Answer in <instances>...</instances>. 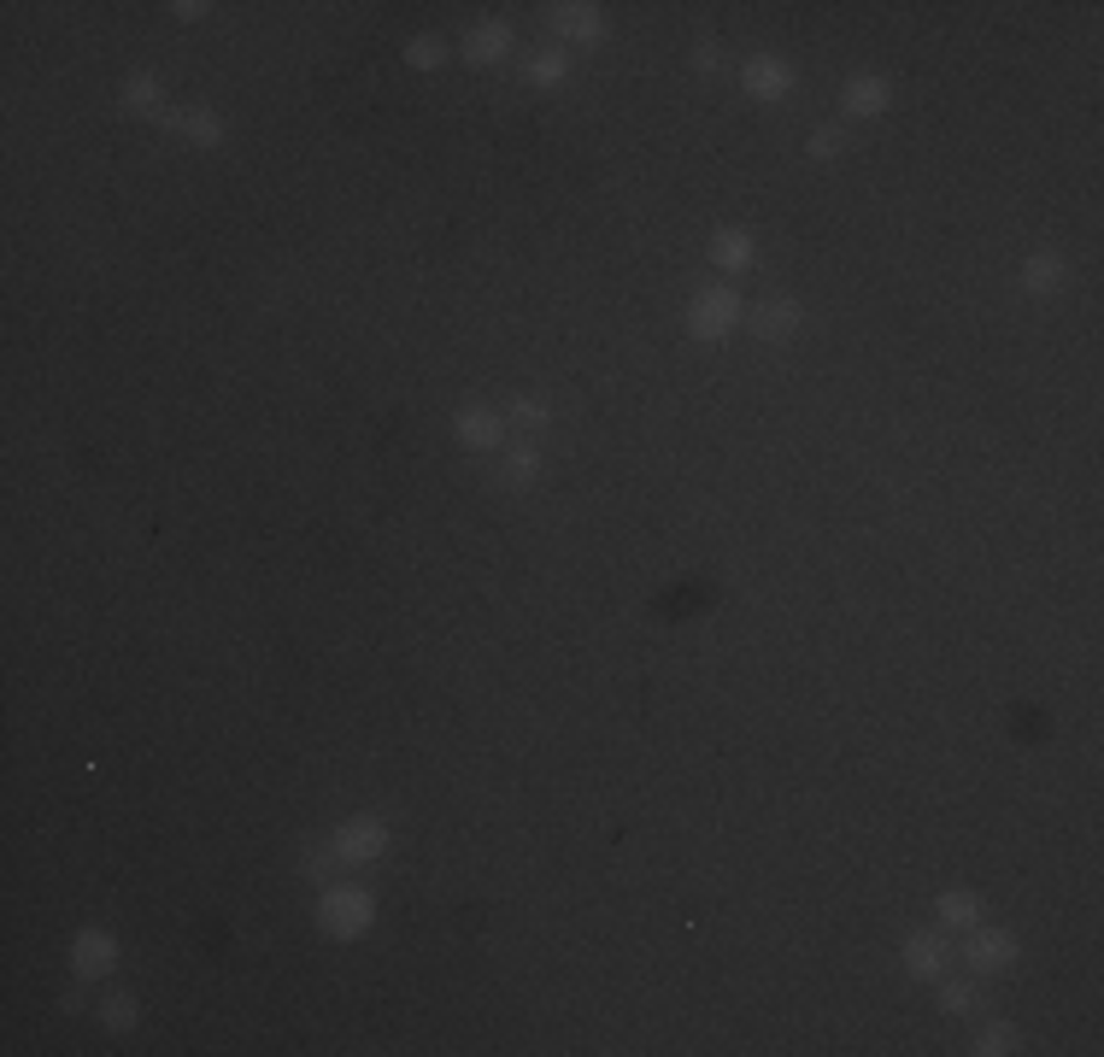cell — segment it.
<instances>
[{
    "label": "cell",
    "mask_w": 1104,
    "mask_h": 1057,
    "mask_svg": "<svg viewBox=\"0 0 1104 1057\" xmlns=\"http://www.w3.org/2000/svg\"><path fill=\"white\" fill-rule=\"evenodd\" d=\"M371 917H376V910H371L365 888H336V893H324V905H317V922H324V934H336V940L365 934Z\"/></svg>",
    "instance_id": "6da1fadb"
},
{
    "label": "cell",
    "mask_w": 1104,
    "mask_h": 1057,
    "mask_svg": "<svg viewBox=\"0 0 1104 1057\" xmlns=\"http://www.w3.org/2000/svg\"><path fill=\"white\" fill-rule=\"evenodd\" d=\"M735 324H740V294H729V288H705V294H693V312H688L693 341H723Z\"/></svg>",
    "instance_id": "7a4b0ae2"
},
{
    "label": "cell",
    "mask_w": 1104,
    "mask_h": 1057,
    "mask_svg": "<svg viewBox=\"0 0 1104 1057\" xmlns=\"http://www.w3.org/2000/svg\"><path fill=\"white\" fill-rule=\"evenodd\" d=\"M382 846H388V829L376 817H353V822L336 829V858L341 864H371V858H382Z\"/></svg>",
    "instance_id": "3957f363"
},
{
    "label": "cell",
    "mask_w": 1104,
    "mask_h": 1057,
    "mask_svg": "<svg viewBox=\"0 0 1104 1057\" xmlns=\"http://www.w3.org/2000/svg\"><path fill=\"white\" fill-rule=\"evenodd\" d=\"M969 969L976 976H999V969H1011V958H1016V940L1005 934V929H969Z\"/></svg>",
    "instance_id": "277c9868"
},
{
    "label": "cell",
    "mask_w": 1104,
    "mask_h": 1057,
    "mask_svg": "<svg viewBox=\"0 0 1104 1057\" xmlns=\"http://www.w3.org/2000/svg\"><path fill=\"white\" fill-rule=\"evenodd\" d=\"M453 429H459V441H464V446H476V453H488V446H500V441H505V417H500V412H488V405H471V412H459V417H453Z\"/></svg>",
    "instance_id": "5b68a950"
},
{
    "label": "cell",
    "mask_w": 1104,
    "mask_h": 1057,
    "mask_svg": "<svg viewBox=\"0 0 1104 1057\" xmlns=\"http://www.w3.org/2000/svg\"><path fill=\"white\" fill-rule=\"evenodd\" d=\"M71 964H77V976H106L112 964H118V946H112V934H77V946H71Z\"/></svg>",
    "instance_id": "8992f818"
},
{
    "label": "cell",
    "mask_w": 1104,
    "mask_h": 1057,
    "mask_svg": "<svg viewBox=\"0 0 1104 1057\" xmlns=\"http://www.w3.org/2000/svg\"><path fill=\"white\" fill-rule=\"evenodd\" d=\"M740 83H747V95H758V100H776V95H788L793 89V71L781 65V60H752L747 71H740Z\"/></svg>",
    "instance_id": "52a82bcc"
},
{
    "label": "cell",
    "mask_w": 1104,
    "mask_h": 1057,
    "mask_svg": "<svg viewBox=\"0 0 1104 1057\" xmlns=\"http://www.w3.org/2000/svg\"><path fill=\"white\" fill-rule=\"evenodd\" d=\"M547 18H552V30L570 36V41H600L605 36V18L593 7H576V0H570V7H552Z\"/></svg>",
    "instance_id": "ba28073f"
},
{
    "label": "cell",
    "mask_w": 1104,
    "mask_h": 1057,
    "mask_svg": "<svg viewBox=\"0 0 1104 1057\" xmlns=\"http://www.w3.org/2000/svg\"><path fill=\"white\" fill-rule=\"evenodd\" d=\"M799 329V306L793 300H764L758 312H752V336L758 341H788Z\"/></svg>",
    "instance_id": "9c48e42d"
},
{
    "label": "cell",
    "mask_w": 1104,
    "mask_h": 1057,
    "mask_svg": "<svg viewBox=\"0 0 1104 1057\" xmlns=\"http://www.w3.org/2000/svg\"><path fill=\"white\" fill-rule=\"evenodd\" d=\"M505 48H512V30H505V24H476V30L464 36V60H471V65L505 60Z\"/></svg>",
    "instance_id": "30bf717a"
},
{
    "label": "cell",
    "mask_w": 1104,
    "mask_h": 1057,
    "mask_svg": "<svg viewBox=\"0 0 1104 1057\" xmlns=\"http://www.w3.org/2000/svg\"><path fill=\"white\" fill-rule=\"evenodd\" d=\"M1064 277H1069V259L1064 253H1034L1023 265V288H1028V294H1052Z\"/></svg>",
    "instance_id": "8fae6325"
},
{
    "label": "cell",
    "mask_w": 1104,
    "mask_h": 1057,
    "mask_svg": "<svg viewBox=\"0 0 1104 1057\" xmlns=\"http://www.w3.org/2000/svg\"><path fill=\"white\" fill-rule=\"evenodd\" d=\"M940 964H946V940L940 934H911L905 940V969L911 976H940Z\"/></svg>",
    "instance_id": "7c38bea8"
},
{
    "label": "cell",
    "mask_w": 1104,
    "mask_h": 1057,
    "mask_svg": "<svg viewBox=\"0 0 1104 1057\" xmlns=\"http://www.w3.org/2000/svg\"><path fill=\"white\" fill-rule=\"evenodd\" d=\"M711 259H717L723 270H747L758 253H752V236H747V229H717V241H711Z\"/></svg>",
    "instance_id": "4fadbf2b"
},
{
    "label": "cell",
    "mask_w": 1104,
    "mask_h": 1057,
    "mask_svg": "<svg viewBox=\"0 0 1104 1057\" xmlns=\"http://www.w3.org/2000/svg\"><path fill=\"white\" fill-rule=\"evenodd\" d=\"M888 95H893V89H888L881 77H852V83H846V112H858V118H869V112H881V106H888Z\"/></svg>",
    "instance_id": "5bb4252c"
},
{
    "label": "cell",
    "mask_w": 1104,
    "mask_h": 1057,
    "mask_svg": "<svg viewBox=\"0 0 1104 1057\" xmlns=\"http://www.w3.org/2000/svg\"><path fill=\"white\" fill-rule=\"evenodd\" d=\"M940 922H952V929H976V922H981V899H976V893H964V888L940 893Z\"/></svg>",
    "instance_id": "9a60e30c"
},
{
    "label": "cell",
    "mask_w": 1104,
    "mask_h": 1057,
    "mask_svg": "<svg viewBox=\"0 0 1104 1057\" xmlns=\"http://www.w3.org/2000/svg\"><path fill=\"white\" fill-rule=\"evenodd\" d=\"M535 470H541V453H535L529 441H517L512 453H505V465H500V482H505V488H523Z\"/></svg>",
    "instance_id": "2e32d148"
},
{
    "label": "cell",
    "mask_w": 1104,
    "mask_h": 1057,
    "mask_svg": "<svg viewBox=\"0 0 1104 1057\" xmlns=\"http://www.w3.org/2000/svg\"><path fill=\"white\" fill-rule=\"evenodd\" d=\"M165 124H183L195 141H224V124L212 112H165Z\"/></svg>",
    "instance_id": "e0dca14e"
},
{
    "label": "cell",
    "mask_w": 1104,
    "mask_h": 1057,
    "mask_svg": "<svg viewBox=\"0 0 1104 1057\" xmlns=\"http://www.w3.org/2000/svg\"><path fill=\"white\" fill-rule=\"evenodd\" d=\"M124 106L153 112V106H159V83H153V77H129V83H124Z\"/></svg>",
    "instance_id": "ac0fdd59"
},
{
    "label": "cell",
    "mask_w": 1104,
    "mask_h": 1057,
    "mask_svg": "<svg viewBox=\"0 0 1104 1057\" xmlns=\"http://www.w3.org/2000/svg\"><path fill=\"white\" fill-rule=\"evenodd\" d=\"M547 405L541 400H512V412H505V424H517V429H541L547 424Z\"/></svg>",
    "instance_id": "d6986e66"
},
{
    "label": "cell",
    "mask_w": 1104,
    "mask_h": 1057,
    "mask_svg": "<svg viewBox=\"0 0 1104 1057\" xmlns=\"http://www.w3.org/2000/svg\"><path fill=\"white\" fill-rule=\"evenodd\" d=\"M564 71H570L564 53H535V60H529V83H559Z\"/></svg>",
    "instance_id": "ffe728a7"
},
{
    "label": "cell",
    "mask_w": 1104,
    "mask_h": 1057,
    "mask_svg": "<svg viewBox=\"0 0 1104 1057\" xmlns=\"http://www.w3.org/2000/svg\"><path fill=\"white\" fill-rule=\"evenodd\" d=\"M100 1022H106V1028H129V1022H136V1005H129V993H112L106 1005H100Z\"/></svg>",
    "instance_id": "44dd1931"
},
{
    "label": "cell",
    "mask_w": 1104,
    "mask_h": 1057,
    "mask_svg": "<svg viewBox=\"0 0 1104 1057\" xmlns=\"http://www.w3.org/2000/svg\"><path fill=\"white\" fill-rule=\"evenodd\" d=\"M405 60H412L417 71H435V65H441V41H435V36H417L412 48H405Z\"/></svg>",
    "instance_id": "7402d4cb"
},
{
    "label": "cell",
    "mask_w": 1104,
    "mask_h": 1057,
    "mask_svg": "<svg viewBox=\"0 0 1104 1057\" xmlns=\"http://www.w3.org/2000/svg\"><path fill=\"white\" fill-rule=\"evenodd\" d=\"M1011 1040H1016L1011 1028H1005V1022H993V1028H987V1034L976 1040V1052H981V1057H999V1052H1011Z\"/></svg>",
    "instance_id": "603a6c76"
},
{
    "label": "cell",
    "mask_w": 1104,
    "mask_h": 1057,
    "mask_svg": "<svg viewBox=\"0 0 1104 1057\" xmlns=\"http://www.w3.org/2000/svg\"><path fill=\"white\" fill-rule=\"evenodd\" d=\"M835 153H840V129L835 124L811 129V159H835Z\"/></svg>",
    "instance_id": "cb8c5ba5"
},
{
    "label": "cell",
    "mask_w": 1104,
    "mask_h": 1057,
    "mask_svg": "<svg viewBox=\"0 0 1104 1057\" xmlns=\"http://www.w3.org/2000/svg\"><path fill=\"white\" fill-rule=\"evenodd\" d=\"M940 1005H946L952 1017H964V1010H976L981 998H976V987H946V993H940Z\"/></svg>",
    "instance_id": "d4e9b609"
}]
</instances>
